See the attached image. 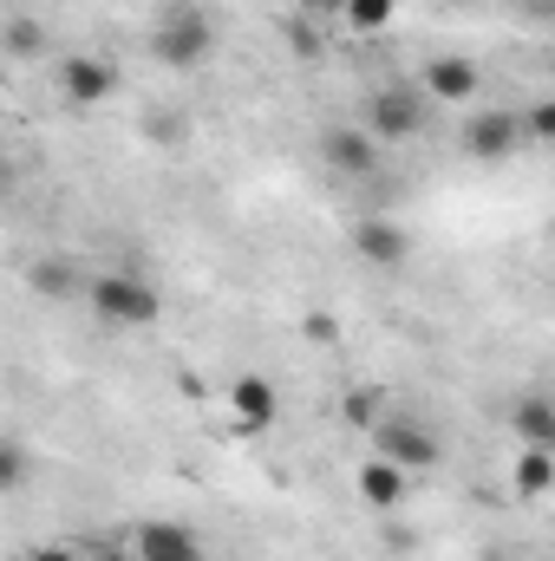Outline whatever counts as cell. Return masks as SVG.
Listing matches in <instances>:
<instances>
[{
  "instance_id": "9c48e42d",
  "label": "cell",
  "mask_w": 555,
  "mask_h": 561,
  "mask_svg": "<svg viewBox=\"0 0 555 561\" xmlns=\"http://www.w3.org/2000/svg\"><path fill=\"white\" fill-rule=\"evenodd\" d=\"M517 144H523L517 112H477V118L464 125V150H471V157H484V163H503Z\"/></svg>"
},
{
  "instance_id": "6da1fadb",
  "label": "cell",
  "mask_w": 555,
  "mask_h": 561,
  "mask_svg": "<svg viewBox=\"0 0 555 561\" xmlns=\"http://www.w3.org/2000/svg\"><path fill=\"white\" fill-rule=\"evenodd\" d=\"M86 300H92V313L105 320V327H150L157 313H163V300H157V287L132 268H105V275L86 280Z\"/></svg>"
},
{
  "instance_id": "277c9868",
  "label": "cell",
  "mask_w": 555,
  "mask_h": 561,
  "mask_svg": "<svg viewBox=\"0 0 555 561\" xmlns=\"http://www.w3.org/2000/svg\"><path fill=\"white\" fill-rule=\"evenodd\" d=\"M366 131L380 144H399L424 131V92L418 85H380L373 105H366Z\"/></svg>"
},
{
  "instance_id": "8fae6325",
  "label": "cell",
  "mask_w": 555,
  "mask_h": 561,
  "mask_svg": "<svg viewBox=\"0 0 555 561\" xmlns=\"http://www.w3.org/2000/svg\"><path fill=\"white\" fill-rule=\"evenodd\" d=\"M229 412H236L242 431H269V424H275V379L242 373V379L229 386Z\"/></svg>"
},
{
  "instance_id": "ba28073f",
  "label": "cell",
  "mask_w": 555,
  "mask_h": 561,
  "mask_svg": "<svg viewBox=\"0 0 555 561\" xmlns=\"http://www.w3.org/2000/svg\"><path fill=\"white\" fill-rule=\"evenodd\" d=\"M59 92H66L72 105H105V99L118 92V66H112V59H86V53H79V59H66V66H59Z\"/></svg>"
},
{
  "instance_id": "cb8c5ba5",
  "label": "cell",
  "mask_w": 555,
  "mask_h": 561,
  "mask_svg": "<svg viewBox=\"0 0 555 561\" xmlns=\"http://www.w3.org/2000/svg\"><path fill=\"white\" fill-rule=\"evenodd\" d=\"M0 196H7V163H0Z\"/></svg>"
},
{
  "instance_id": "5b68a950",
  "label": "cell",
  "mask_w": 555,
  "mask_h": 561,
  "mask_svg": "<svg viewBox=\"0 0 555 561\" xmlns=\"http://www.w3.org/2000/svg\"><path fill=\"white\" fill-rule=\"evenodd\" d=\"M353 255L366 268H406L412 262V236L393 216H366V222H353Z\"/></svg>"
},
{
  "instance_id": "ffe728a7",
  "label": "cell",
  "mask_w": 555,
  "mask_h": 561,
  "mask_svg": "<svg viewBox=\"0 0 555 561\" xmlns=\"http://www.w3.org/2000/svg\"><path fill=\"white\" fill-rule=\"evenodd\" d=\"M517 125H523V138L550 144V138H555V105H550V99H536V105H530V112H523Z\"/></svg>"
},
{
  "instance_id": "52a82bcc",
  "label": "cell",
  "mask_w": 555,
  "mask_h": 561,
  "mask_svg": "<svg viewBox=\"0 0 555 561\" xmlns=\"http://www.w3.org/2000/svg\"><path fill=\"white\" fill-rule=\"evenodd\" d=\"M132 549H138V561H203V542L190 523H138Z\"/></svg>"
},
{
  "instance_id": "e0dca14e",
  "label": "cell",
  "mask_w": 555,
  "mask_h": 561,
  "mask_svg": "<svg viewBox=\"0 0 555 561\" xmlns=\"http://www.w3.org/2000/svg\"><path fill=\"white\" fill-rule=\"evenodd\" d=\"M0 39H7V53H13V59H39V53H46V26H39L33 13H13Z\"/></svg>"
},
{
  "instance_id": "d6986e66",
  "label": "cell",
  "mask_w": 555,
  "mask_h": 561,
  "mask_svg": "<svg viewBox=\"0 0 555 561\" xmlns=\"http://www.w3.org/2000/svg\"><path fill=\"white\" fill-rule=\"evenodd\" d=\"M281 46H287L294 59H320V33H314L307 20H281Z\"/></svg>"
},
{
  "instance_id": "30bf717a",
  "label": "cell",
  "mask_w": 555,
  "mask_h": 561,
  "mask_svg": "<svg viewBox=\"0 0 555 561\" xmlns=\"http://www.w3.org/2000/svg\"><path fill=\"white\" fill-rule=\"evenodd\" d=\"M424 99H438V105H464L471 92H477V66L464 59V53H438L431 66H424V85H418Z\"/></svg>"
},
{
  "instance_id": "7c38bea8",
  "label": "cell",
  "mask_w": 555,
  "mask_h": 561,
  "mask_svg": "<svg viewBox=\"0 0 555 561\" xmlns=\"http://www.w3.org/2000/svg\"><path fill=\"white\" fill-rule=\"evenodd\" d=\"M406 483H412V477H406L399 463H386V457H366V463H360V496H366L373 510H399V503H406Z\"/></svg>"
},
{
  "instance_id": "ac0fdd59",
  "label": "cell",
  "mask_w": 555,
  "mask_h": 561,
  "mask_svg": "<svg viewBox=\"0 0 555 561\" xmlns=\"http://www.w3.org/2000/svg\"><path fill=\"white\" fill-rule=\"evenodd\" d=\"M26 477H33V457L13 444V437H0V496H13V490H26Z\"/></svg>"
},
{
  "instance_id": "7a4b0ae2",
  "label": "cell",
  "mask_w": 555,
  "mask_h": 561,
  "mask_svg": "<svg viewBox=\"0 0 555 561\" xmlns=\"http://www.w3.org/2000/svg\"><path fill=\"white\" fill-rule=\"evenodd\" d=\"M366 437H373V457L399 463L406 477L438 463V437H431L418 419H406V412H386V419H373V424H366Z\"/></svg>"
},
{
  "instance_id": "603a6c76",
  "label": "cell",
  "mask_w": 555,
  "mask_h": 561,
  "mask_svg": "<svg viewBox=\"0 0 555 561\" xmlns=\"http://www.w3.org/2000/svg\"><path fill=\"white\" fill-rule=\"evenodd\" d=\"M26 561H92V556H79V549H66V542H46V549H33Z\"/></svg>"
},
{
  "instance_id": "3957f363",
  "label": "cell",
  "mask_w": 555,
  "mask_h": 561,
  "mask_svg": "<svg viewBox=\"0 0 555 561\" xmlns=\"http://www.w3.org/2000/svg\"><path fill=\"white\" fill-rule=\"evenodd\" d=\"M209 46H216V26H209L203 13H170V20H157V33H150V53H157L170 72H196V66L209 59Z\"/></svg>"
},
{
  "instance_id": "5bb4252c",
  "label": "cell",
  "mask_w": 555,
  "mask_h": 561,
  "mask_svg": "<svg viewBox=\"0 0 555 561\" xmlns=\"http://www.w3.org/2000/svg\"><path fill=\"white\" fill-rule=\"evenodd\" d=\"M26 280H33V294H46V300H66V294H79V268L66 262V255H46V262H33L26 268Z\"/></svg>"
},
{
  "instance_id": "7402d4cb",
  "label": "cell",
  "mask_w": 555,
  "mask_h": 561,
  "mask_svg": "<svg viewBox=\"0 0 555 561\" xmlns=\"http://www.w3.org/2000/svg\"><path fill=\"white\" fill-rule=\"evenodd\" d=\"M340 412H347V424H373V419H380V399H373V392H353Z\"/></svg>"
},
{
  "instance_id": "44dd1931",
  "label": "cell",
  "mask_w": 555,
  "mask_h": 561,
  "mask_svg": "<svg viewBox=\"0 0 555 561\" xmlns=\"http://www.w3.org/2000/svg\"><path fill=\"white\" fill-rule=\"evenodd\" d=\"M301 333H307L314 346H333V340H340V320H333V313H307V320H301Z\"/></svg>"
},
{
  "instance_id": "4fadbf2b",
  "label": "cell",
  "mask_w": 555,
  "mask_h": 561,
  "mask_svg": "<svg viewBox=\"0 0 555 561\" xmlns=\"http://www.w3.org/2000/svg\"><path fill=\"white\" fill-rule=\"evenodd\" d=\"M517 437H523V450H555V405L543 392H530L523 405H517Z\"/></svg>"
},
{
  "instance_id": "8992f818",
  "label": "cell",
  "mask_w": 555,
  "mask_h": 561,
  "mask_svg": "<svg viewBox=\"0 0 555 561\" xmlns=\"http://www.w3.org/2000/svg\"><path fill=\"white\" fill-rule=\"evenodd\" d=\"M320 157H327L333 176H373V170H380V138H373L366 125H333V131L320 138Z\"/></svg>"
},
{
  "instance_id": "9a60e30c",
  "label": "cell",
  "mask_w": 555,
  "mask_h": 561,
  "mask_svg": "<svg viewBox=\"0 0 555 561\" xmlns=\"http://www.w3.org/2000/svg\"><path fill=\"white\" fill-rule=\"evenodd\" d=\"M550 490H555V457L550 450H523L517 457V496L523 503H543Z\"/></svg>"
},
{
  "instance_id": "2e32d148",
  "label": "cell",
  "mask_w": 555,
  "mask_h": 561,
  "mask_svg": "<svg viewBox=\"0 0 555 561\" xmlns=\"http://www.w3.org/2000/svg\"><path fill=\"white\" fill-rule=\"evenodd\" d=\"M393 13H399V0H340L347 33H386V26H393Z\"/></svg>"
}]
</instances>
